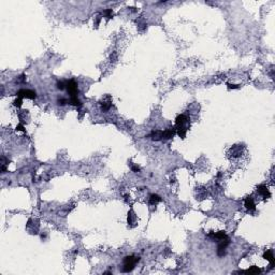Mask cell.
I'll return each instance as SVG.
<instances>
[{"instance_id":"cell-1","label":"cell","mask_w":275,"mask_h":275,"mask_svg":"<svg viewBox=\"0 0 275 275\" xmlns=\"http://www.w3.org/2000/svg\"><path fill=\"white\" fill-rule=\"evenodd\" d=\"M190 126V118L187 117L184 114L177 115L175 118V129H176V133L179 135V138L185 139L187 130Z\"/></svg>"},{"instance_id":"cell-2","label":"cell","mask_w":275,"mask_h":275,"mask_svg":"<svg viewBox=\"0 0 275 275\" xmlns=\"http://www.w3.org/2000/svg\"><path fill=\"white\" fill-rule=\"evenodd\" d=\"M140 261V257L134 256H127L124 258V266L122 268V271L125 273L131 272L134 269V266Z\"/></svg>"},{"instance_id":"cell-3","label":"cell","mask_w":275,"mask_h":275,"mask_svg":"<svg viewBox=\"0 0 275 275\" xmlns=\"http://www.w3.org/2000/svg\"><path fill=\"white\" fill-rule=\"evenodd\" d=\"M66 88L68 94L70 95V97H75L78 96V84L74 80H70L66 82Z\"/></svg>"},{"instance_id":"cell-4","label":"cell","mask_w":275,"mask_h":275,"mask_svg":"<svg viewBox=\"0 0 275 275\" xmlns=\"http://www.w3.org/2000/svg\"><path fill=\"white\" fill-rule=\"evenodd\" d=\"M230 244V241L229 238H227V240H222V241H219V244H218V247H217V256L218 257H224L226 256V254H227V252H226V249H227L228 245Z\"/></svg>"},{"instance_id":"cell-5","label":"cell","mask_w":275,"mask_h":275,"mask_svg":"<svg viewBox=\"0 0 275 275\" xmlns=\"http://www.w3.org/2000/svg\"><path fill=\"white\" fill-rule=\"evenodd\" d=\"M207 238H210L211 240H213L214 242H215V240H216V242H219V241L229 238H228V235H227V233H226V231H218V232H216V233L215 232H213V231H211L209 234H207Z\"/></svg>"},{"instance_id":"cell-6","label":"cell","mask_w":275,"mask_h":275,"mask_svg":"<svg viewBox=\"0 0 275 275\" xmlns=\"http://www.w3.org/2000/svg\"><path fill=\"white\" fill-rule=\"evenodd\" d=\"M16 96L19 97V98H27V99H33L37 98V94L36 92L33 90H30V89H19V92H16Z\"/></svg>"},{"instance_id":"cell-7","label":"cell","mask_w":275,"mask_h":275,"mask_svg":"<svg viewBox=\"0 0 275 275\" xmlns=\"http://www.w3.org/2000/svg\"><path fill=\"white\" fill-rule=\"evenodd\" d=\"M257 193H259L260 196H262L264 199H268V198L271 197V193H270V191H269L268 187L264 186V185L258 186V187H257Z\"/></svg>"},{"instance_id":"cell-8","label":"cell","mask_w":275,"mask_h":275,"mask_svg":"<svg viewBox=\"0 0 275 275\" xmlns=\"http://www.w3.org/2000/svg\"><path fill=\"white\" fill-rule=\"evenodd\" d=\"M153 141H160L163 140V131L161 130H153L149 134Z\"/></svg>"},{"instance_id":"cell-9","label":"cell","mask_w":275,"mask_h":275,"mask_svg":"<svg viewBox=\"0 0 275 275\" xmlns=\"http://www.w3.org/2000/svg\"><path fill=\"white\" fill-rule=\"evenodd\" d=\"M175 133H176L175 127L165 129V130L163 131V140H170V139H172V138L174 137Z\"/></svg>"},{"instance_id":"cell-10","label":"cell","mask_w":275,"mask_h":275,"mask_svg":"<svg viewBox=\"0 0 275 275\" xmlns=\"http://www.w3.org/2000/svg\"><path fill=\"white\" fill-rule=\"evenodd\" d=\"M244 204H245V207L248 210V211H255V210H256V204H255L252 197L246 198L245 201H244Z\"/></svg>"},{"instance_id":"cell-11","label":"cell","mask_w":275,"mask_h":275,"mask_svg":"<svg viewBox=\"0 0 275 275\" xmlns=\"http://www.w3.org/2000/svg\"><path fill=\"white\" fill-rule=\"evenodd\" d=\"M263 258L266 260H268L270 262V268H274V256H273V252L271 249L266 250V252L263 254Z\"/></svg>"},{"instance_id":"cell-12","label":"cell","mask_w":275,"mask_h":275,"mask_svg":"<svg viewBox=\"0 0 275 275\" xmlns=\"http://www.w3.org/2000/svg\"><path fill=\"white\" fill-rule=\"evenodd\" d=\"M161 200L162 199L158 195H156V193H153V195L149 196V204H151V205H156L157 203L161 202Z\"/></svg>"},{"instance_id":"cell-13","label":"cell","mask_w":275,"mask_h":275,"mask_svg":"<svg viewBox=\"0 0 275 275\" xmlns=\"http://www.w3.org/2000/svg\"><path fill=\"white\" fill-rule=\"evenodd\" d=\"M69 104H71V106H82V102L80 101V99L78 98V96L75 97H70V99H69Z\"/></svg>"},{"instance_id":"cell-14","label":"cell","mask_w":275,"mask_h":275,"mask_svg":"<svg viewBox=\"0 0 275 275\" xmlns=\"http://www.w3.org/2000/svg\"><path fill=\"white\" fill-rule=\"evenodd\" d=\"M101 104V110L103 111V112H106L108 110H110V108L112 106V101L109 100V101H106V100H103L102 102H100Z\"/></svg>"},{"instance_id":"cell-15","label":"cell","mask_w":275,"mask_h":275,"mask_svg":"<svg viewBox=\"0 0 275 275\" xmlns=\"http://www.w3.org/2000/svg\"><path fill=\"white\" fill-rule=\"evenodd\" d=\"M244 272L249 273V274H259V273L262 272V270L260 268H258V266H250L249 269H247L246 271H244Z\"/></svg>"},{"instance_id":"cell-16","label":"cell","mask_w":275,"mask_h":275,"mask_svg":"<svg viewBox=\"0 0 275 275\" xmlns=\"http://www.w3.org/2000/svg\"><path fill=\"white\" fill-rule=\"evenodd\" d=\"M68 102H69V101L67 100L66 98H64V97H60V98H58V99H57V104H58V106H66V104H67Z\"/></svg>"},{"instance_id":"cell-17","label":"cell","mask_w":275,"mask_h":275,"mask_svg":"<svg viewBox=\"0 0 275 275\" xmlns=\"http://www.w3.org/2000/svg\"><path fill=\"white\" fill-rule=\"evenodd\" d=\"M103 14H104V16H106V19H112L113 17V11L112 9H106L103 11Z\"/></svg>"},{"instance_id":"cell-18","label":"cell","mask_w":275,"mask_h":275,"mask_svg":"<svg viewBox=\"0 0 275 275\" xmlns=\"http://www.w3.org/2000/svg\"><path fill=\"white\" fill-rule=\"evenodd\" d=\"M22 103H23V98H19V97H17V99H15V100H14L13 104H14V106H16V108H21Z\"/></svg>"},{"instance_id":"cell-19","label":"cell","mask_w":275,"mask_h":275,"mask_svg":"<svg viewBox=\"0 0 275 275\" xmlns=\"http://www.w3.org/2000/svg\"><path fill=\"white\" fill-rule=\"evenodd\" d=\"M56 86H57V88L59 90H64V88H66V83L62 82V81H58L57 84H56Z\"/></svg>"},{"instance_id":"cell-20","label":"cell","mask_w":275,"mask_h":275,"mask_svg":"<svg viewBox=\"0 0 275 275\" xmlns=\"http://www.w3.org/2000/svg\"><path fill=\"white\" fill-rule=\"evenodd\" d=\"M130 168H131V170H132V172H135V173H137V172H140V167L132 165L131 162H130Z\"/></svg>"},{"instance_id":"cell-21","label":"cell","mask_w":275,"mask_h":275,"mask_svg":"<svg viewBox=\"0 0 275 275\" xmlns=\"http://www.w3.org/2000/svg\"><path fill=\"white\" fill-rule=\"evenodd\" d=\"M227 86L229 89H236V88L240 87V85H233V84H230V83H228Z\"/></svg>"},{"instance_id":"cell-22","label":"cell","mask_w":275,"mask_h":275,"mask_svg":"<svg viewBox=\"0 0 275 275\" xmlns=\"http://www.w3.org/2000/svg\"><path fill=\"white\" fill-rule=\"evenodd\" d=\"M16 130H19V131H24V132H25V128H24V126L22 124H19V125H17V127H16Z\"/></svg>"}]
</instances>
